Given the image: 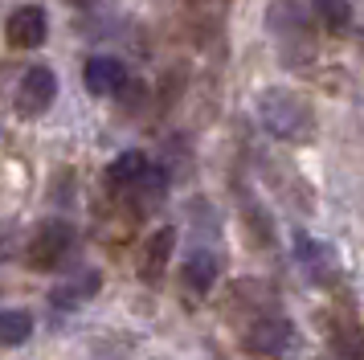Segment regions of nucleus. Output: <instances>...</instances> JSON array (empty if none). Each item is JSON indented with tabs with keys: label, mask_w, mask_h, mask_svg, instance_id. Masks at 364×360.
<instances>
[{
	"label": "nucleus",
	"mask_w": 364,
	"mask_h": 360,
	"mask_svg": "<svg viewBox=\"0 0 364 360\" xmlns=\"http://www.w3.org/2000/svg\"><path fill=\"white\" fill-rule=\"evenodd\" d=\"M254 111H258V123H262L274 139H291V144H299V139H307L311 127H315V111L295 95V90H282V86L262 90Z\"/></svg>",
	"instance_id": "1"
},
{
	"label": "nucleus",
	"mask_w": 364,
	"mask_h": 360,
	"mask_svg": "<svg viewBox=\"0 0 364 360\" xmlns=\"http://www.w3.org/2000/svg\"><path fill=\"white\" fill-rule=\"evenodd\" d=\"M266 25H270V37L279 41L287 65H295V41H299V49L311 58V41H307V25H311V16H307L303 4H295V0H279V4L266 13Z\"/></svg>",
	"instance_id": "2"
},
{
	"label": "nucleus",
	"mask_w": 364,
	"mask_h": 360,
	"mask_svg": "<svg viewBox=\"0 0 364 360\" xmlns=\"http://www.w3.org/2000/svg\"><path fill=\"white\" fill-rule=\"evenodd\" d=\"M53 102H58V74H53L50 65H29V70L21 74L17 90H13V107H17V115H25V119H41Z\"/></svg>",
	"instance_id": "3"
},
{
	"label": "nucleus",
	"mask_w": 364,
	"mask_h": 360,
	"mask_svg": "<svg viewBox=\"0 0 364 360\" xmlns=\"http://www.w3.org/2000/svg\"><path fill=\"white\" fill-rule=\"evenodd\" d=\"M74 250V226L66 221H41L29 238V266L33 270H58Z\"/></svg>",
	"instance_id": "4"
},
{
	"label": "nucleus",
	"mask_w": 364,
	"mask_h": 360,
	"mask_svg": "<svg viewBox=\"0 0 364 360\" xmlns=\"http://www.w3.org/2000/svg\"><path fill=\"white\" fill-rule=\"evenodd\" d=\"M246 348L254 356H287L291 344H295V324L287 315H262L246 327Z\"/></svg>",
	"instance_id": "5"
},
{
	"label": "nucleus",
	"mask_w": 364,
	"mask_h": 360,
	"mask_svg": "<svg viewBox=\"0 0 364 360\" xmlns=\"http://www.w3.org/2000/svg\"><path fill=\"white\" fill-rule=\"evenodd\" d=\"M295 254H299V266H303V275L319 282V287H331L336 275H340V262H336V250L328 242H319L311 238L307 229H299L295 233Z\"/></svg>",
	"instance_id": "6"
},
{
	"label": "nucleus",
	"mask_w": 364,
	"mask_h": 360,
	"mask_svg": "<svg viewBox=\"0 0 364 360\" xmlns=\"http://www.w3.org/2000/svg\"><path fill=\"white\" fill-rule=\"evenodd\" d=\"M4 37H9V46L13 49H37L46 46V37H50V16L41 4H21L9 13L4 21Z\"/></svg>",
	"instance_id": "7"
},
{
	"label": "nucleus",
	"mask_w": 364,
	"mask_h": 360,
	"mask_svg": "<svg viewBox=\"0 0 364 360\" xmlns=\"http://www.w3.org/2000/svg\"><path fill=\"white\" fill-rule=\"evenodd\" d=\"M82 82L90 95L99 98H115L127 90V82H132V74H127V62H119V58H111V53H99V58H90L82 70Z\"/></svg>",
	"instance_id": "8"
},
{
	"label": "nucleus",
	"mask_w": 364,
	"mask_h": 360,
	"mask_svg": "<svg viewBox=\"0 0 364 360\" xmlns=\"http://www.w3.org/2000/svg\"><path fill=\"white\" fill-rule=\"evenodd\" d=\"M99 287H102V275L86 266L82 275H74L70 282L53 287V291H50V307H53V311H62V315H70V311L86 307V303H90V299L99 295Z\"/></svg>",
	"instance_id": "9"
},
{
	"label": "nucleus",
	"mask_w": 364,
	"mask_h": 360,
	"mask_svg": "<svg viewBox=\"0 0 364 360\" xmlns=\"http://www.w3.org/2000/svg\"><path fill=\"white\" fill-rule=\"evenodd\" d=\"M181 278H184L188 291L209 295L217 287V278H221V258H217L213 250H193V254L181 262Z\"/></svg>",
	"instance_id": "10"
},
{
	"label": "nucleus",
	"mask_w": 364,
	"mask_h": 360,
	"mask_svg": "<svg viewBox=\"0 0 364 360\" xmlns=\"http://www.w3.org/2000/svg\"><path fill=\"white\" fill-rule=\"evenodd\" d=\"M164 193H168V172L160 168V164H148V168H144V176L127 189V196L135 201V209H151V205H160Z\"/></svg>",
	"instance_id": "11"
},
{
	"label": "nucleus",
	"mask_w": 364,
	"mask_h": 360,
	"mask_svg": "<svg viewBox=\"0 0 364 360\" xmlns=\"http://www.w3.org/2000/svg\"><path fill=\"white\" fill-rule=\"evenodd\" d=\"M148 156H144V152H119L115 160L107 164V184H111V189H119V193H127V189H132L135 180L144 176V168H148Z\"/></svg>",
	"instance_id": "12"
},
{
	"label": "nucleus",
	"mask_w": 364,
	"mask_h": 360,
	"mask_svg": "<svg viewBox=\"0 0 364 360\" xmlns=\"http://www.w3.org/2000/svg\"><path fill=\"white\" fill-rule=\"evenodd\" d=\"M29 336H33L29 311H0V348H21Z\"/></svg>",
	"instance_id": "13"
},
{
	"label": "nucleus",
	"mask_w": 364,
	"mask_h": 360,
	"mask_svg": "<svg viewBox=\"0 0 364 360\" xmlns=\"http://www.w3.org/2000/svg\"><path fill=\"white\" fill-rule=\"evenodd\" d=\"M307 9H311V16H315V21H319L328 33H344L348 21H352L348 0H307Z\"/></svg>",
	"instance_id": "14"
},
{
	"label": "nucleus",
	"mask_w": 364,
	"mask_h": 360,
	"mask_svg": "<svg viewBox=\"0 0 364 360\" xmlns=\"http://www.w3.org/2000/svg\"><path fill=\"white\" fill-rule=\"evenodd\" d=\"M9 254H13V226L4 221V226H0V262L9 258Z\"/></svg>",
	"instance_id": "15"
},
{
	"label": "nucleus",
	"mask_w": 364,
	"mask_h": 360,
	"mask_svg": "<svg viewBox=\"0 0 364 360\" xmlns=\"http://www.w3.org/2000/svg\"><path fill=\"white\" fill-rule=\"evenodd\" d=\"M66 4H78V9H90V4H99V0H66Z\"/></svg>",
	"instance_id": "16"
},
{
	"label": "nucleus",
	"mask_w": 364,
	"mask_h": 360,
	"mask_svg": "<svg viewBox=\"0 0 364 360\" xmlns=\"http://www.w3.org/2000/svg\"><path fill=\"white\" fill-rule=\"evenodd\" d=\"M99 360H111V356H99Z\"/></svg>",
	"instance_id": "17"
}]
</instances>
